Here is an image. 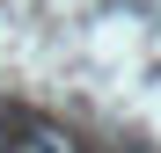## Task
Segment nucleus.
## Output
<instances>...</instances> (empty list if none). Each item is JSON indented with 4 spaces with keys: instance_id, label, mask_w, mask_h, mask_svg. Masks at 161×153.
<instances>
[{
    "instance_id": "1",
    "label": "nucleus",
    "mask_w": 161,
    "mask_h": 153,
    "mask_svg": "<svg viewBox=\"0 0 161 153\" xmlns=\"http://www.w3.org/2000/svg\"><path fill=\"white\" fill-rule=\"evenodd\" d=\"M30 153H80V146L59 139V131H30Z\"/></svg>"
}]
</instances>
